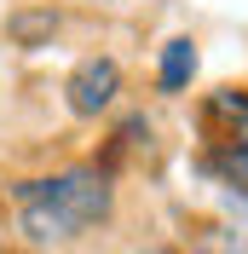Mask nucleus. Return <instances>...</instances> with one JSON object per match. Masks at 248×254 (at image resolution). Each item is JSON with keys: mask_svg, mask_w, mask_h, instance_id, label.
Segmentation results:
<instances>
[{"mask_svg": "<svg viewBox=\"0 0 248 254\" xmlns=\"http://www.w3.org/2000/svg\"><path fill=\"white\" fill-rule=\"evenodd\" d=\"M190 75H196V41H190V35H173L168 47H162L156 81H162V93H185Z\"/></svg>", "mask_w": 248, "mask_h": 254, "instance_id": "39448f33", "label": "nucleus"}, {"mask_svg": "<svg viewBox=\"0 0 248 254\" xmlns=\"http://www.w3.org/2000/svg\"><path fill=\"white\" fill-rule=\"evenodd\" d=\"M202 168H208V179L219 185V196L231 202L237 225H248V156H231V150H208V156H202Z\"/></svg>", "mask_w": 248, "mask_h": 254, "instance_id": "20e7f679", "label": "nucleus"}, {"mask_svg": "<svg viewBox=\"0 0 248 254\" xmlns=\"http://www.w3.org/2000/svg\"><path fill=\"white\" fill-rule=\"evenodd\" d=\"M63 93H69V110L75 116H104L122 93V64L116 58H81L63 81Z\"/></svg>", "mask_w": 248, "mask_h": 254, "instance_id": "f03ea898", "label": "nucleus"}, {"mask_svg": "<svg viewBox=\"0 0 248 254\" xmlns=\"http://www.w3.org/2000/svg\"><path fill=\"white\" fill-rule=\"evenodd\" d=\"M144 254H173V249H144Z\"/></svg>", "mask_w": 248, "mask_h": 254, "instance_id": "0eeeda50", "label": "nucleus"}, {"mask_svg": "<svg viewBox=\"0 0 248 254\" xmlns=\"http://www.w3.org/2000/svg\"><path fill=\"white\" fill-rule=\"evenodd\" d=\"M208 122H214V150H231V156H248V93L243 87H219L208 93Z\"/></svg>", "mask_w": 248, "mask_h": 254, "instance_id": "7ed1b4c3", "label": "nucleus"}, {"mask_svg": "<svg viewBox=\"0 0 248 254\" xmlns=\"http://www.w3.org/2000/svg\"><path fill=\"white\" fill-rule=\"evenodd\" d=\"M116 185L104 168H58L17 185V225L29 243H69L110 220Z\"/></svg>", "mask_w": 248, "mask_h": 254, "instance_id": "f257e3e1", "label": "nucleus"}, {"mask_svg": "<svg viewBox=\"0 0 248 254\" xmlns=\"http://www.w3.org/2000/svg\"><path fill=\"white\" fill-rule=\"evenodd\" d=\"M190 254H248V225H237V220L208 225V231L190 243Z\"/></svg>", "mask_w": 248, "mask_h": 254, "instance_id": "423d86ee", "label": "nucleus"}]
</instances>
